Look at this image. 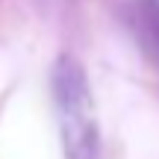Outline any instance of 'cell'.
Segmentation results:
<instances>
[{
    "instance_id": "6da1fadb",
    "label": "cell",
    "mask_w": 159,
    "mask_h": 159,
    "mask_svg": "<svg viewBox=\"0 0 159 159\" xmlns=\"http://www.w3.org/2000/svg\"><path fill=\"white\" fill-rule=\"evenodd\" d=\"M53 103L62 133V148L68 159H97L100 156V130L94 115V97L83 65L74 56H59L53 65Z\"/></svg>"
},
{
    "instance_id": "7a4b0ae2",
    "label": "cell",
    "mask_w": 159,
    "mask_h": 159,
    "mask_svg": "<svg viewBox=\"0 0 159 159\" xmlns=\"http://www.w3.org/2000/svg\"><path fill=\"white\" fill-rule=\"evenodd\" d=\"M127 24L142 50L159 65V0H130Z\"/></svg>"
}]
</instances>
